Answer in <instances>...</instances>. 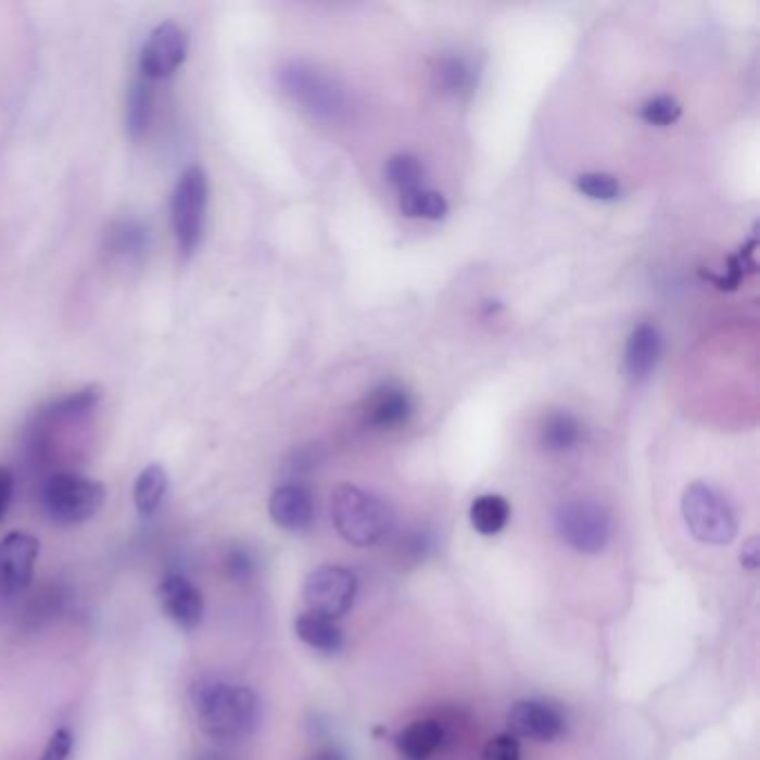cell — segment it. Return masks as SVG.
Masks as SVG:
<instances>
[{"label": "cell", "instance_id": "obj_1", "mask_svg": "<svg viewBox=\"0 0 760 760\" xmlns=\"http://www.w3.org/2000/svg\"><path fill=\"white\" fill-rule=\"evenodd\" d=\"M192 702L199 727L215 740H243L262 723V700L245 685L199 683L192 689Z\"/></svg>", "mask_w": 760, "mask_h": 760}, {"label": "cell", "instance_id": "obj_2", "mask_svg": "<svg viewBox=\"0 0 760 760\" xmlns=\"http://www.w3.org/2000/svg\"><path fill=\"white\" fill-rule=\"evenodd\" d=\"M330 518L342 540L357 548L379 544L395 527L391 504L357 484H340L332 491Z\"/></svg>", "mask_w": 760, "mask_h": 760}, {"label": "cell", "instance_id": "obj_3", "mask_svg": "<svg viewBox=\"0 0 760 760\" xmlns=\"http://www.w3.org/2000/svg\"><path fill=\"white\" fill-rule=\"evenodd\" d=\"M277 83L292 103L317 121L340 123L351 114V97L344 83L311 63L290 61L281 65Z\"/></svg>", "mask_w": 760, "mask_h": 760}, {"label": "cell", "instance_id": "obj_4", "mask_svg": "<svg viewBox=\"0 0 760 760\" xmlns=\"http://www.w3.org/2000/svg\"><path fill=\"white\" fill-rule=\"evenodd\" d=\"M681 509L692 535L711 546L732 544L738 535V518L732 502L707 482H692L683 491Z\"/></svg>", "mask_w": 760, "mask_h": 760}, {"label": "cell", "instance_id": "obj_5", "mask_svg": "<svg viewBox=\"0 0 760 760\" xmlns=\"http://www.w3.org/2000/svg\"><path fill=\"white\" fill-rule=\"evenodd\" d=\"M210 201L207 173L199 163L188 165L179 175L173 199H170V221L177 239V248L183 257H192L201 245Z\"/></svg>", "mask_w": 760, "mask_h": 760}, {"label": "cell", "instance_id": "obj_6", "mask_svg": "<svg viewBox=\"0 0 760 760\" xmlns=\"http://www.w3.org/2000/svg\"><path fill=\"white\" fill-rule=\"evenodd\" d=\"M105 502V486L78 473H56L43 486L46 514L59 524H80L94 518Z\"/></svg>", "mask_w": 760, "mask_h": 760}, {"label": "cell", "instance_id": "obj_7", "mask_svg": "<svg viewBox=\"0 0 760 760\" xmlns=\"http://www.w3.org/2000/svg\"><path fill=\"white\" fill-rule=\"evenodd\" d=\"M556 531L573 552L598 556L611 540V516L600 502L569 499L558 506Z\"/></svg>", "mask_w": 760, "mask_h": 760}, {"label": "cell", "instance_id": "obj_8", "mask_svg": "<svg viewBox=\"0 0 760 760\" xmlns=\"http://www.w3.org/2000/svg\"><path fill=\"white\" fill-rule=\"evenodd\" d=\"M302 598L306 605V611L340 620L346 616L357 598V575L351 569L337 567V565H324L308 573Z\"/></svg>", "mask_w": 760, "mask_h": 760}, {"label": "cell", "instance_id": "obj_9", "mask_svg": "<svg viewBox=\"0 0 760 760\" xmlns=\"http://www.w3.org/2000/svg\"><path fill=\"white\" fill-rule=\"evenodd\" d=\"M188 52H190L188 31L175 21L159 23L150 31L139 56L141 78L154 83V80H165L175 76L179 67L186 63Z\"/></svg>", "mask_w": 760, "mask_h": 760}, {"label": "cell", "instance_id": "obj_10", "mask_svg": "<svg viewBox=\"0 0 760 760\" xmlns=\"http://www.w3.org/2000/svg\"><path fill=\"white\" fill-rule=\"evenodd\" d=\"M40 542L25 531H14L0 540V596H18L31 584Z\"/></svg>", "mask_w": 760, "mask_h": 760}, {"label": "cell", "instance_id": "obj_11", "mask_svg": "<svg viewBox=\"0 0 760 760\" xmlns=\"http://www.w3.org/2000/svg\"><path fill=\"white\" fill-rule=\"evenodd\" d=\"M509 727L516 738L554 743L567 732V715L554 702L533 698L518 700L509 711Z\"/></svg>", "mask_w": 760, "mask_h": 760}, {"label": "cell", "instance_id": "obj_12", "mask_svg": "<svg viewBox=\"0 0 760 760\" xmlns=\"http://www.w3.org/2000/svg\"><path fill=\"white\" fill-rule=\"evenodd\" d=\"M410 393L393 382L379 384L364 402V425L372 431H395L413 415Z\"/></svg>", "mask_w": 760, "mask_h": 760}, {"label": "cell", "instance_id": "obj_13", "mask_svg": "<svg viewBox=\"0 0 760 760\" xmlns=\"http://www.w3.org/2000/svg\"><path fill=\"white\" fill-rule=\"evenodd\" d=\"M156 596H159L163 613L170 618L177 626L192 631L201 624L203 611H205L203 596L186 575H179V573L165 575L159 584Z\"/></svg>", "mask_w": 760, "mask_h": 760}, {"label": "cell", "instance_id": "obj_14", "mask_svg": "<svg viewBox=\"0 0 760 760\" xmlns=\"http://www.w3.org/2000/svg\"><path fill=\"white\" fill-rule=\"evenodd\" d=\"M268 514L279 529L290 533H302L311 529L315 520L313 493L297 482L281 484L273 491L268 499Z\"/></svg>", "mask_w": 760, "mask_h": 760}, {"label": "cell", "instance_id": "obj_15", "mask_svg": "<svg viewBox=\"0 0 760 760\" xmlns=\"http://www.w3.org/2000/svg\"><path fill=\"white\" fill-rule=\"evenodd\" d=\"M662 355V337L654 324H641L631 330L624 346V368L633 382L649 379Z\"/></svg>", "mask_w": 760, "mask_h": 760}, {"label": "cell", "instance_id": "obj_16", "mask_svg": "<svg viewBox=\"0 0 760 760\" xmlns=\"http://www.w3.org/2000/svg\"><path fill=\"white\" fill-rule=\"evenodd\" d=\"M446 730L435 718H419L404 727L397 738V751L404 760H431L444 745Z\"/></svg>", "mask_w": 760, "mask_h": 760}, {"label": "cell", "instance_id": "obj_17", "mask_svg": "<svg viewBox=\"0 0 760 760\" xmlns=\"http://www.w3.org/2000/svg\"><path fill=\"white\" fill-rule=\"evenodd\" d=\"M431 80L440 94L464 97L478 86V67L459 54H442L431 65Z\"/></svg>", "mask_w": 760, "mask_h": 760}, {"label": "cell", "instance_id": "obj_18", "mask_svg": "<svg viewBox=\"0 0 760 760\" xmlns=\"http://www.w3.org/2000/svg\"><path fill=\"white\" fill-rule=\"evenodd\" d=\"M582 425L580 419L569 410H552L542 417V425L537 431L540 446L546 453H569L582 442Z\"/></svg>", "mask_w": 760, "mask_h": 760}, {"label": "cell", "instance_id": "obj_19", "mask_svg": "<svg viewBox=\"0 0 760 760\" xmlns=\"http://www.w3.org/2000/svg\"><path fill=\"white\" fill-rule=\"evenodd\" d=\"M294 633H297V638L304 645L326 656L340 654L344 649V631L337 624V620L311 611L297 616V620H294Z\"/></svg>", "mask_w": 760, "mask_h": 760}, {"label": "cell", "instance_id": "obj_20", "mask_svg": "<svg viewBox=\"0 0 760 760\" xmlns=\"http://www.w3.org/2000/svg\"><path fill=\"white\" fill-rule=\"evenodd\" d=\"M154 116V90L152 83L145 78L135 80L128 90V101H125V132L139 143L148 137V130Z\"/></svg>", "mask_w": 760, "mask_h": 760}, {"label": "cell", "instance_id": "obj_21", "mask_svg": "<svg viewBox=\"0 0 760 760\" xmlns=\"http://www.w3.org/2000/svg\"><path fill=\"white\" fill-rule=\"evenodd\" d=\"M101 400H103V389L97 384H90L76 393L52 400L38 413L50 417V419H56V421H78V419L90 417L99 408Z\"/></svg>", "mask_w": 760, "mask_h": 760}, {"label": "cell", "instance_id": "obj_22", "mask_svg": "<svg viewBox=\"0 0 760 760\" xmlns=\"http://www.w3.org/2000/svg\"><path fill=\"white\" fill-rule=\"evenodd\" d=\"M469 518L480 535H497L511 520V504L497 493H484L471 502Z\"/></svg>", "mask_w": 760, "mask_h": 760}, {"label": "cell", "instance_id": "obj_23", "mask_svg": "<svg viewBox=\"0 0 760 760\" xmlns=\"http://www.w3.org/2000/svg\"><path fill=\"white\" fill-rule=\"evenodd\" d=\"M400 213L408 219L442 221L448 215V201L442 192L431 188H415L400 194Z\"/></svg>", "mask_w": 760, "mask_h": 760}, {"label": "cell", "instance_id": "obj_24", "mask_svg": "<svg viewBox=\"0 0 760 760\" xmlns=\"http://www.w3.org/2000/svg\"><path fill=\"white\" fill-rule=\"evenodd\" d=\"M167 493V473L161 464H150L135 482V506L143 518H150L159 511L163 497Z\"/></svg>", "mask_w": 760, "mask_h": 760}, {"label": "cell", "instance_id": "obj_25", "mask_svg": "<svg viewBox=\"0 0 760 760\" xmlns=\"http://www.w3.org/2000/svg\"><path fill=\"white\" fill-rule=\"evenodd\" d=\"M425 177H427V167L415 154L400 152L387 161V181L400 194L410 192L415 188H425Z\"/></svg>", "mask_w": 760, "mask_h": 760}, {"label": "cell", "instance_id": "obj_26", "mask_svg": "<svg viewBox=\"0 0 760 760\" xmlns=\"http://www.w3.org/2000/svg\"><path fill=\"white\" fill-rule=\"evenodd\" d=\"M575 188L591 201H616L622 194L620 181L609 173H584L575 179Z\"/></svg>", "mask_w": 760, "mask_h": 760}, {"label": "cell", "instance_id": "obj_27", "mask_svg": "<svg viewBox=\"0 0 760 760\" xmlns=\"http://www.w3.org/2000/svg\"><path fill=\"white\" fill-rule=\"evenodd\" d=\"M683 116V105L669 94H658L641 105V118L654 128H669Z\"/></svg>", "mask_w": 760, "mask_h": 760}, {"label": "cell", "instance_id": "obj_28", "mask_svg": "<svg viewBox=\"0 0 760 760\" xmlns=\"http://www.w3.org/2000/svg\"><path fill=\"white\" fill-rule=\"evenodd\" d=\"M145 245V230L137 221H121L110 232V248L116 255H135Z\"/></svg>", "mask_w": 760, "mask_h": 760}, {"label": "cell", "instance_id": "obj_29", "mask_svg": "<svg viewBox=\"0 0 760 760\" xmlns=\"http://www.w3.org/2000/svg\"><path fill=\"white\" fill-rule=\"evenodd\" d=\"M482 760H520L518 738L514 734L493 736L482 751Z\"/></svg>", "mask_w": 760, "mask_h": 760}, {"label": "cell", "instance_id": "obj_30", "mask_svg": "<svg viewBox=\"0 0 760 760\" xmlns=\"http://www.w3.org/2000/svg\"><path fill=\"white\" fill-rule=\"evenodd\" d=\"M226 569L230 573V578L235 580H248L255 571V560L245 552V548H232L226 558Z\"/></svg>", "mask_w": 760, "mask_h": 760}, {"label": "cell", "instance_id": "obj_31", "mask_svg": "<svg viewBox=\"0 0 760 760\" xmlns=\"http://www.w3.org/2000/svg\"><path fill=\"white\" fill-rule=\"evenodd\" d=\"M72 751V736L67 730H56L43 751V756H40V760H65Z\"/></svg>", "mask_w": 760, "mask_h": 760}, {"label": "cell", "instance_id": "obj_32", "mask_svg": "<svg viewBox=\"0 0 760 760\" xmlns=\"http://www.w3.org/2000/svg\"><path fill=\"white\" fill-rule=\"evenodd\" d=\"M14 495V476L10 469L0 467V520L5 518Z\"/></svg>", "mask_w": 760, "mask_h": 760}, {"label": "cell", "instance_id": "obj_33", "mask_svg": "<svg viewBox=\"0 0 760 760\" xmlns=\"http://www.w3.org/2000/svg\"><path fill=\"white\" fill-rule=\"evenodd\" d=\"M740 565L749 571L758 569L760 565V544H758V537H749L745 544H743V552H740Z\"/></svg>", "mask_w": 760, "mask_h": 760}, {"label": "cell", "instance_id": "obj_34", "mask_svg": "<svg viewBox=\"0 0 760 760\" xmlns=\"http://www.w3.org/2000/svg\"><path fill=\"white\" fill-rule=\"evenodd\" d=\"M308 760H346V756L340 751V749H334V747H326L317 753H313Z\"/></svg>", "mask_w": 760, "mask_h": 760}, {"label": "cell", "instance_id": "obj_35", "mask_svg": "<svg viewBox=\"0 0 760 760\" xmlns=\"http://www.w3.org/2000/svg\"><path fill=\"white\" fill-rule=\"evenodd\" d=\"M199 760H224V756H217V753H210V756H203Z\"/></svg>", "mask_w": 760, "mask_h": 760}]
</instances>
